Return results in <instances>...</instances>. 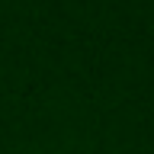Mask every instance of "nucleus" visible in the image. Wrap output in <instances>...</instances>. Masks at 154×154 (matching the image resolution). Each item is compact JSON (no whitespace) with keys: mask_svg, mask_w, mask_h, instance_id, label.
I'll list each match as a JSON object with an SVG mask.
<instances>
[]
</instances>
